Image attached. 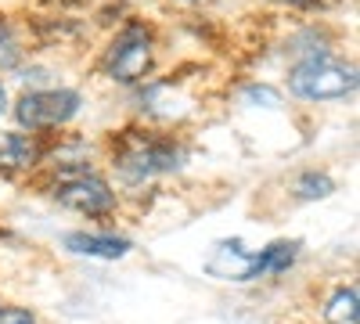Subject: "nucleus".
<instances>
[{
    "label": "nucleus",
    "instance_id": "obj_16",
    "mask_svg": "<svg viewBox=\"0 0 360 324\" xmlns=\"http://www.w3.org/2000/svg\"><path fill=\"white\" fill-rule=\"evenodd\" d=\"M274 4H314V0H274Z\"/></svg>",
    "mask_w": 360,
    "mask_h": 324
},
{
    "label": "nucleus",
    "instance_id": "obj_8",
    "mask_svg": "<svg viewBox=\"0 0 360 324\" xmlns=\"http://www.w3.org/2000/svg\"><path fill=\"white\" fill-rule=\"evenodd\" d=\"M65 245L79 256H98V259H119L130 249V242L115 238V234H69Z\"/></svg>",
    "mask_w": 360,
    "mask_h": 324
},
{
    "label": "nucleus",
    "instance_id": "obj_9",
    "mask_svg": "<svg viewBox=\"0 0 360 324\" xmlns=\"http://www.w3.org/2000/svg\"><path fill=\"white\" fill-rule=\"evenodd\" d=\"M299 252V242H274L259 252V274H281L292 267V259Z\"/></svg>",
    "mask_w": 360,
    "mask_h": 324
},
{
    "label": "nucleus",
    "instance_id": "obj_14",
    "mask_svg": "<svg viewBox=\"0 0 360 324\" xmlns=\"http://www.w3.org/2000/svg\"><path fill=\"white\" fill-rule=\"evenodd\" d=\"M249 101H266V105H278V94L274 91H266V86H252V91L245 94Z\"/></svg>",
    "mask_w": 360,
    "mask_h": 324
},
{
    "label": "nucleus",
    "instance_id": "obj_2",
    "mask_svg": "<svg viewBox=\"0 0 360 324\" xmlns=\"http://www.w3.org/2000/svg\"><path fill=\"white\" fill-rule=\"evenodd\" d=\"M288 86L303 101H335L356 91V69L346 62H335L328 54H314L292 69Z\"/></svg>",
    "mask_w": 360,
    "mask_h": 324
},
{
    "label": "nucleus",
    "instance_id": "obj_15",
    "mask_svg": "<svg viewBox=\"0 0 360 324\" xmlns=\"http://www.w3.org/2000/svg\"><path fill=\"white\" fill-rule=\"evenodd\" d=\"M8 112V91H4V83H0V115Z\"/></svg>",
    "mask_w": 360,
    "mask_h": 324
},
{
    "label": "nucleus",
    "instance_id": "obj_1",
    "mask_svg": "<svg viewBox=\"0 0 360 324\" xmlns=\"http://www.w3.org/2000/svg\"><path fill=\"white\" fill-rule=\"evenodd\" d=\"M180 162H184V148L169 137L137 134V130H127L119 137L115 166L127 181H152L159 173H173Z\"/></svg>",
    "mask_w": 360,
    "mask_h": 324
},
{
    "label": "nucleus",
    "instance_id": "obj_4",
    "mask_svg": "<svg viewBox=\"0 0 360 324\" xmlns=\"http://www.w3.org/2000/svg\"><path fill=\"white\" fill-rule=\"evenodd\" d=\"M79 105H83V98L76 91H33V94L18 98L15 115L29 130H54V127L69 123L79 112Z\"/></svg>",
    "mask_w": 360,
    "mask_h": 324
},
{
    "label": "nucleus",
    "instance_id": "obj_13",
    "mask_svg": "<svg viewBox=\"0 0 360 324\" xmlns=\"http://www.w3.org/2000/svg\"><path fill=\"white\" fill-rule=\"evenodd\" d=\"M0 324H37V317L29 313V310L8 306V310H0Z\"/></svg>",
    "mask_w": 360,
    "mask_h": 324
},
{
    "label": "nucleus",
    "instance_id": "obj_10",
    "mask_svg": "<svg viewBox=\"0 0 360 324\" xmlns=\"http://www.w3.org/2000/svg\"><path fill=\"white\" fill-rule=\"evenodd\" d=\"M328 324H356V288H339L324 310Z\"/></svg>",
    "mask_w": 360,
    "mask_h": 324
},
{
    "label": "nucleus",
    "instance_id": "obj_3",
    "mask_svg": "<svg viewBox=\"0 0 360 324\" xmlns=\"http://www.w3.org/2000/svg\"><path fill=\"white\" fill-rule=\"evenodd\" d=\"M152 69V37L144 25H127L105 51V72L115 83H137Z\"/></svg>",
    "mask_w": 360,
    "mask_h": 324
},
{
    "label": "nucleus",
    "instance_id": "obj_5",
    "mask_svg": "<svg viewBox=\"0 0 360 324\" xmlns=\"http://www.w3.org/2000/svg\"><path fill=\"white\" fill-rule=\"evenodd\" d=\"M54 198L65 205V209L86 213V216H105L115 209V191L94 173H76L69 181H62L54 188Z\"/></svg>",
    "mask_w": 360,
    "mask_h": 324
},
{
    "label": "nucleus",
    "instance_id": "obj_12",
    "mask_svg": "<svg viewBox=\"0 0 360 324\" xmlns=\"http://www.w3.org/2000/svg\"><path fill=\"white\" fill-rule=\"evenodd\" d=\"M18 54H22V47L11 33V25L4 22V15H0V69H11L18 62Z\"/></svg>",
    "mask_w": 360,
    "mask_h": 324
},
{
    "label": "nucleus",
    "instance_id": "obj_17",
    "mask_svg": "<svg viewBox=\"0 0 360 324\" xmlns=\"http://www.w3.org/2000/svg\"><path fill=\"white\" fill-rule=\"evenodd\" d=\"M176 4H202V0H176Z\"/></svg>",
    "mask_w": 360,
    "mask_h": 324
},
{
    "label": "nucleus",
    "instance_id": "obj_7",
    "mask_svg": "<svg viewBox=\"0 0 360 324\" xmlns=\"http://www.w3.org/2000/svg\"><path fill=\"white\" fill-rule=\"evenodd\" d=\"M40 162V144L25 134H0V169L15 173Z\"/></svg>",
    "mask_w": 360,
    "mask_h": 324
},
{
    "label": "nucleus",
    "instance_id": "obj_6",
    "mask_svg": "<svg viewBox=\"0 0 360 324\" xmlns=\"http://www.w3.org/2000/svg\"><path fill=\"white\" fill-rule=\"evenodd\" d=\"M205 271L224 281H252V278H259V252L242 249V242H224L213 249Z\"/></svg>",
    "mask_w": 360,
    "mask_h": 324
},
{
    "label": "nucleus",
    "instance_id": "obj_11",
    "mask_svg": "<svg viewBox=\"0 0 360 324\" xmlns=\"http://www.w3.org/2000/svg\"><path fill=\"white\" fill-rule=\"evenodd\" d=\"M332 191H335V184H332L328 173H303L295 181V195L299 198H328Z\"/></svg>",
    "mask_w": 360,
    "mask_h": 324
}]
</instances>
